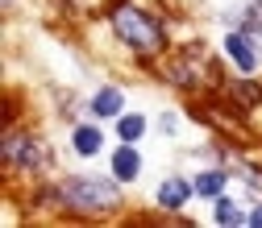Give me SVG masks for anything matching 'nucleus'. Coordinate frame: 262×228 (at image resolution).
Wrapping results in <instances>:
<instances>
[{
    "label": "nucleus",
    "mask_w": 262,
    "mask_h": 228,
    "mask_svg": "<svg viewBox=\"0 0 262 228\" xmlns=\"http://www.w3.org/2000/svg\"><path fill=\"white\" fill-rule=\"evenodd\" d=\"M216 224H242V212L233 199H221L216 195Z\"/></svg>",
    "instance_id": "obj_11"
},
{
    "label": "nucleus",
    "mask_w": 262,
    "mask_h": 228,
    "mask_svg": "<svg viewBox=\"0 0 262 228\" xmlns=\"http://www.w3.org/2000/svg\"><path fill=\"white\" fill-rule=\"evenodd\" d=\"M191 187H195V195H204V199H216V195L225 191V174H221V170H208V174L195 179Z\"/></svg>",
    "instance_id": "obj_9"
},
{
    "label": "nucleus",
    "mask_w": 262,
    "mask_h": 228,
    "mask_svg": "<svg viewBox=\"0 0 262 228\" xmlns=\"http://www.w3.org/2000/svg\"><path fill=\"white\" fill-rule=\"evenodd\" d=\"M258 5H262V0H258Z\"/></svg>",
    "instance_id": "obj_15"
},
{
    "label": "nucleus",
    "mask_w": 262,
    "mask_h": 228,
    "mask_svg": "<svg viewBox=\"0 0 262 228\" xmlns=\"http://www.w3.org/2000/svg\"><path fill=\"white\" fill-rule=\"evenodd\" d=\"M117 133H121V141H138V137L146 133V120H142L138 112H129V116L117 120Z\"/></svg>",
    "instance_id": "obj_10"
},
{
    "label": "nucleus",
    "mask_w": 262,
    "mask_h": 228,
    "mask_svg": "<svg viewBox=\"0 0 262 228\" xmlns=\"http://www.w3.org/2000/svg\"><path fill=\"white\" fill-rule=\"evenodd\" d=\"M250 224H258V228H262V204H258V208L250 212Z\"/></svg>",
    "instance_id": "obj_14"
},
{
    "label": "nucleus",
    "mask_w": 262,
    "mask_h": 228,
    "mask_svg": "<svg viewBox=\"0 0 262 228\" xmlns=\"http://www.w3.org/2000/svg\"><path fill=\"white\" fill-rule=\"evenodd\" d=\"M100 145H104V137H100V129H96V124H79V129H75V149H79L83 158L100 154Z\"/></svg>",
    "instance_id": "obj_7"
},
{
    "label": "nucleus",
    "mask_w": 262,
    "mask_h": 228,
    "mask_svg": "<svg viewBox=\"0 0 262 228\" xmlns=\"http://www.w3.org/2000/svg\"><path fill=\"white\" fill-rule=\"evenodd\" d=\"M191 191H195L191 183H183V179H167V183L158 187V204H162V208H183Z\"/></svg>",
    "instance_id": "obj_6"
},
{
    "label": "nucleus",
    "mask_w": 262,
    "mask_h": 228,
    "mask_svg": "<svg viewBox=\"0 0 262 228\" xmlns=\"http://www.w3.org/2000/svg\"><path fill=\"white\" fill-rule=\"evenodd\" d=\"M58 199L75 212H113L121 204V191L104 179H67Z\"/></svg>",
    "instance_id": "obj_2"
},
{
    "label": "nucleus",
    "mask_w": 262,
    "mask_h": 228,
    "mask_svg": "<svg viewBox=\"0 0 262 228\" xmlns=\"http://www.w3.org/2000/svg\"><path fill=\"white\" fill-rule=\"evenodd\" d=\"M113 25H117V34H121L129 46H134V50H162V42H167L158 17H150V13L134 9V5H117Z\"/></svg>",
    "instance_id": "obj_1"
},
{
    "label": "nucleus",
    "mask_w": 262,
    "mask_h": 228,
    "mask_svg": "<svg viewBox=\"0 0 262 228\" xmlns=\"http://www.w3.org/2000/svg\"><path fill=\"white\" fill-rule=\"evenodd\" d=\"M162 133H179V124H175V112H162Z\"/></svg>",
    "instance_id": "obj_13"
},
{
    "label": "nucleus",
    "mask_w": 262,
    "mask_h": 228,
    "mask_svg": "<svg viewBox=\"0 0 262 228\" xmlns=\"http://www.w3.org/2000/svg\"><path fill=\"white\" fill-rule=\"evenodd\" d=\"M233 91H237V100H242V104H254V100H258V87H250V83H237Z\"/></svg>",
    "instance_id": "obj_12"
},
{
    "label": "nucleus",
    "mask_w": 262,
    "mask_h": 228,
    "mask_svg": "<svg viewBox=\"0 0 262 228\" xmlns=\"http://www.w3.org/2000/svg\"><path fill=\"white\" fill-rule=\"evenodd\" d=\"M225 54L233 58V67H237V71H246V75H250V71H258V50H254V42L242 34V29L225 38Z\"/></svg>",
    "instance_id": "obj_4"
},
{
    "label": "nucleus",
    "mask_w": 262,
    "mask_h": 228,
    "mask_svg": "<svg viewBox=\"0 0 262 228\" xmlns=\"http://www.w3.org/2000/svg\"><path fill=\"white\" fill-rule=\"evenodd\" d=\"M121 91H113V87H104L100 95H96V100H92V116H117L121 112Z\"/></svg>",
    "instance_id": "obj_8"
},
{
    "label": "nucleus",
    "mask_w": 262,
    "mask_h": 228,
    "mask_svg": "<svg viewBox=\"0 0 262 228\" xmlns=\"http://www.w3.org/2000/svg\"><path fill=\"white\" fill-rule=\"evenodd\" d=\"M5 158L13 162V166H46V145L38 137H9L5 141Z\"/></svg>",
    "instance_id": "obj_3"
},
{
    "label": "nucleus",
    "mask_w": 262,
    "mask_h": 228,
    "mask_svg": "<svg viewBox=\"0 0 262 228\" xmlns=\"http://www.w3.org/2000/svg\"><path fill=\"white\" fill-rule=\"evenodd\" d=\"M138 170H142V158H138V149L121 145V149L113 154V174H117L121 183H134V179H138Z\"/></svg>",
    "instance_id": "obj_5"
}]
</instances>
